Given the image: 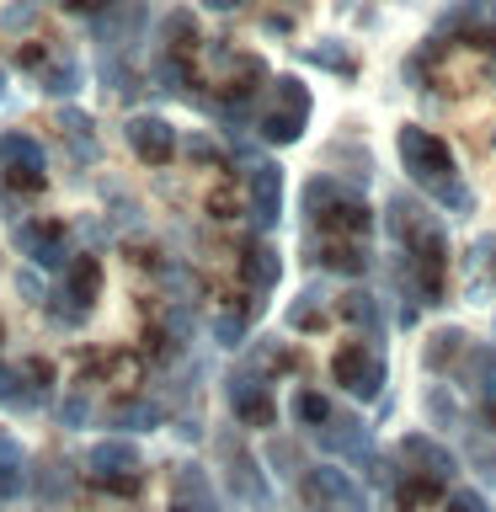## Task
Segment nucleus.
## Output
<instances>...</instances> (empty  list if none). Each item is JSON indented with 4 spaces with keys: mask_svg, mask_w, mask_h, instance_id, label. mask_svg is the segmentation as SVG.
<instances>
[{
    "mask_svg": "<svg viewBox=\"0 0 496 512\" xmlns=\"http://www.w3.org/2000/svg\"><path fill=\"white\" fill-rule=\"evenodd\" d=\"M400 144V160H406V171L416 176V182H427V187H443V182H454V150L432 134V128H416L406 123L395 134Z\"/></svg>",
    "mask_w": 496,
    "mask_h": 512,
    "instance_id": "1",
    "label": "nucleus"
},
{
    "mask_svg": "<svg viewBox=\"0 0 496 512\" xmlns=\"http://www.w3.org/2000/svg\"><path fill=\"white\" fill-rule=\"evenodd\" d=\"M16 251L27 256L32 267H48V272H64L75 262V251H70V235H64V224L54 219H27V224H16Z\"/></svg>",
    "mask_w": 496,
    "mask_h": 512,
    "instance_id": "2",
    "label": "nucleus"
},
{
    "mask_svg": "<svg viewBox=\"0 0 496 512\" xmlns=\"http://www.w3.org/2000/svg\"><path fill=\"white\" fill-rule=\"evenodd\" d=\"M0 171H6V182L11 187H43L48 182V155H43V144L22 134V128H11V134H0Z\"/></svg>",
    "mask_w": 496,
    "mask_h": 512,
    "instance_id": "3",
    "label": "nucleus"
},
{
    "mask_svg": "<svg viewBox=\"0 0 496 512\" xmlns=\"http://www.w3.org/2000/svg\"><path fill=\"white\" fill-rule=\"evenodd\" d=\"M304 118H310V91H304L294 75H283L278 80V107L262 112V139L267 144H294L304 134Z\"/></svg>",
    "mask_w": 496,
    "mask_h": 512,
    "instance_id": "4",
    "label": "nucleus"
},
{
    "mask_svg": "<svg viewBox=\"0 0 496 512\" xmlns=\"http://www.w3.org/2000/svg\"><path fill=\"white\" fill-rule=\"evenodd\" d=\"M134 470H139V448L128 438H102L86 448V475L102 480L107 491H128L134 486Z\"/></svg>",
    "mask_w": 496,
    "mask_h": 512,
    "instance_id": "5",
    "label": "nucleus"
},
{
    "mask_svg": "<svg viewBox=\"0 0 496 512\" xmlns=\"http://www.w3.org/2000/svg\"><path fill=\"white\" fill-rule=\"evenodd\" d=\"M331 374L336 384H342L347 395H379V384H384V363H379V352H368L363 342H347V347H336V358H331Z\"/></svg>",
    "mask_w": 496,
    "mask_h": 512,
    "instance_id": "6",
    "label": "nucleus"
},
{
    "mask_svg": "<svg viewBox=\"0 0 496 512\" xmlns=\"http://www.w3.org/2000/svg\"><path fill=\"white\" fill-rule=\"evenodd\" d=\"M123 139H128V150H134L139 160H150V166H166V160L176 155V128H171L166 118H155V112L128 118Z\"/></svg>",
    "mask_w": 496,
    "mask_h": 512,
    "instance_id": "7",
    "label": "nucleus"
},
{
    "mask_svg": "<svg viewBox=\"0 0 496 512\" xmlns=\"http://www.w3.org/2000/svg\"><path fill=\"white\" fill-rule=\"evenodd\" d=\"M139 27H144V0H112L102 16H91L96 43H128L139 38Z\"/></svg>",
    "mask_w": 496,
    "mask_h": 512,
    "instance_id": "8",
    "label": "nucleus"
},
{
    "mask_svg": "<svg viewBox=\"0 0 496 512\" xmlns=\"http://www.w3.org/2000/svg\"><path fill=\"white\" fill-rule=\"evenodd\" d=\"M246 192H251V219L256 224H278V214H283V176H278V166H251Z\"/></svg>",
    "mask_w": 496,
    "mask_h": 512,
    "instance_id": "9",
    "label": "nucleus"
},
{
    "mask_svg": "<svg viewBox=\"0 0 496 512\" xmlns=\"http://www.w3.org/2000/svg\"><path fill=\"white\" fill-rule=\"evenodd\" d=\"M230 411H235L246 427H267V422H272V395H267V384L251 379V374H235V379H230Z\"/></svg>",
    "mask_w": 496,
    "mask_h": 512,
    "instance_id": "10",
    "label": "nucleus"
},
{
    "mask_svg": "<svg viewBox=\"0 0 496 512\" xmlns=\"http://www.w3.org/2000/svg\"><path fill=\"white\" fill-rule=\"evenodd\" d=\"M96 288H102V262H96V256H75V262L64 267V283L54 288V294H64V299L75 304V310H86V315H91Z\"/></svg>",
    "mask_w": 496,
    "mask_h": 512,
    "instance_id": "11",
    "label": "nucleus"
},
{
    "mask_svg": "<svg viewBox=\"0 0 496 512\" xmlns=\"http://www.w3.org/2000/svg\"><path fill=\"white\" fill-rule=\"evenodd\" d=\"M27 491V454L11 432H0V502H16Z\"/></svg>",
    "mask_w": 496,
    "mask_h": 512,
    "instance_id": "12",
    "label": "nucleus"
},
{
    "mask_svg": "<svg viewBox=\"0 0 496 512\" xmlns=\"http://www.w3.org/2000/svg\"><path fill=\"white\" fill-rule=\"evenodd\" d=\"M315 219H320V230H331V235H368V224H374V214H368L363 203H347V198H331Z\"/></svg>",
    "mask_w": 496,
    "mask_h": 512,
    "instance_id": "13",
    "label": "nucleus"
},
{
    "mask_svg": "<svg viewBox=\"0 0 496 512\" xmlns=\"http://www.w3.org/2000/svg\"><path fill=\"white\" fill-rule=\"evenodd\" d=\"M171 512H214V491L198 475V464H182V475L171 486Z\"/></svg>",
    "mask_w": 496,
    "mask_h": 512,
    "instance_id": "14",
    "label": "nucleus"
},
{
    "mask_svg": "<svg viewBox=\"0 0 496 512\" xmlns=\"http://www.w3.org/2000/svg\"><path fill=\"white\" fill-rule=\"evenodd\" d=\"M416 278H422L427 299H438V294H443V240L432 235V230L416 235Z\"/></svg>",
    "mask_w": 496,
    "mask_h": 512,
    "instance_id": "15",
    "label": "nucleus"
},
{
    "mask_svg": "<svg viewBox=\"0 0 496 512\" xmlns=\"http://www.w3.org/2000/svg\"><path fill=\"white\" fill-rule=\"evenodd\" d=\"M278 272H283V262H278V251H272V246H251L246 262H240V278H246L256 294H267V288L278 283Z\"/></svg>",
    "mask_w": 496,
    "mask_h": 512,
    "instance_id": "16",
    "label": "nucleus"
},
{
    "mask_svg": "<svg viewBox=\"0 0 496 512\" xmlns=\"http://www.w3.org/2000/svg\"><path fill=\"white\" fill-rule=\"evenodd\" d=\"M38 400H43V384H27L16 368L0 363V406H11V411H38Z\"/></svg>",
    "mask_w": 496,
    "mask_h": 512,
    "instance_id": "17",
    "label": "nucleus"
},
{
    "mask_svg": "<svg viewBox=\"0 0 496 512\" xmlns=\"http://www.w3.org/2000/svg\"><path fill=\"white\" fill-rule=\"evenodd\" d=\"M406 459H416V464H422L416 475H427V480H443V475H454V459H448V454H443V448L432 443V438H422V432H416V438H406Z\"/></svg>",
    "mask_w": 496,
    "mask_h": 512,
    "instance_id": "18",
    "label": "nucleus"
},
{
    "mask_svg": "<svg viewBox=\"0 0 496 512\" xmlns=\"http://www.w3.org/2000/svg\"><path fill=\"white\" fill-rule=\"evenodd\" d=\"M38 86H43L48 96H70V91L80 86V64H75V59L48 54V59L38 64Z\"/></svg>",
    "mask_w": 496,
    "mask_h": 512,
    "instance_id": "19",
    "label": "nucleus"
},
{
    "mask_svg": "<svg viewBox=\"0 0 496 512\" xmlns=\"http://www.w3.org/2000/svg\"><path fill=\"white\" fill-rule=\"evenodd\" d=\"M304 491H310L315 502H326V507H342V502H352V486H347V475H342V470H310V480H304Z\"/></svg>",
    "mask_w": 496,
    "mask_h": 512,
    "instance_id": "20",
    "label": "nucleus"
},
{
    "mask_svg": "<svg viewBox=\"0 0 496 512\" xmlns=\"http://www.w3.org/2000/svg\"><path fill=\"white\" fill-rule=\"evenodd\" d=\"M320 262H326L331 272H363V267H368V251H363V246H347V240H336V246L320 251Z\"/></svg>",
    "mask_w": 496,
    "mask_h": 512,
    "instance_id": "21",
    "label": "nucleus"
},
{
    "mask_svg": "<svg viewBox=\"0 0 496 512\" xmlns=\"http://www.w3.org/2000/svg\"><path fill=\"white\" fill-rule=\"evenodd\" d=\"M294 416H299L304 427H320V422H331V406H326L315 390H299V395H294Z\"/></svg>",
    "mask_w": 496,
    "mask_h": 512,
    "instance_id": "22",
    "label": "nucleus"
},
{
    "mask_svg": "<svg viewBox=\"0 0 496 512\" xmlns=\"http://www.w3.org/2000/svg\"><path fill=\"white\" fill-rule=\"evenodd\" d=\"M155 422H160V406H150V400H128V406H118V427L144 432V427H155Z\"/></svg>",
    "mask_w": 496,
    "mask_h": 512,
    "instance_id": "23",
    "label": "nucleus"
},
{
    "mask_svg": "<svg viewBox=\"0 0 496 512\" xmlns=\"http://www.w3.org/2000/svg\"><path fill=\"white\" fill-rule=\"evenodd\" d=\"M214 336H219L224 347H235L240 336H246V320H240V315H219V320H214Z\"/></svg>",
    "mask_w": 496,
    "mask_h": 512,
    "instance_id": "24",
    "label": "nucleus"
},
{
    "mask_svg": "<svg viewBox=\"0 0 496 512\" xmlns=\"http://www.w3.org/2000/svg\"><path fill=\"white\" fill-rule=\"evenodd\" d=\"M64 427H80V422H86V416H91V400L86 395H70V400H64Z\"/></svg>",
    "mask_w": 496,
    "mask_h": 512,
    "instance_id": "25",
    "label": "nucleus"
},
{
    "mask_svg": "<svg viewBox=\"0 0 496 512\" xmlns=\"http://www.w3.org/2000/svg\"><path fill=\"white\" fill-rule=\"evenodd\" d=\"M443 512H486V502H480L475 491H454V496L443 502Z\"/></svg>",
    "mask_w": 496,
    "mask_h": 512,
    "instance_id": "26",
    "label": "nucleus"
},
{
    "mask_svg": "<svg viewBox=\"0 0 496 512\" xmlns=\"http://www.w3.org/2000/svg\"><path fill=\"white\" fill-rule=\"evenodd\" d=\"M310 59H315V64H326V70H352L342 48H310Z\"/></svg>",
    "mask_w": 496,
    "mask_h": 512,
    "instance_id": "27",
    "label": "nucleus"
},
{
    "mask_svg": "<svg viewBox=\"0 0 496 512\" xmlns=\"http://www.w3.org/2000/svg\"><path fill=\"white\" fill-rule=\"evenodd\" d=\"M347 315L352 320H374V299H368V294H347Z\"/></svg>",
    "mask_w": 496,
    "mask_h": 512,
    "instance_id": "28",
    "label": "nucleus"
},
{
    "mask_svg": "<svg viewBox=\"0 0 496 512\" xmlns=\"http://www.w3.org/2000/svg\"><path fill=\"white\" fill-rule=\"evenodd\" d=\"M112 6V0H64V11H75V16H102Z\"/></svg>",
    "mask_w": 496,
    "mask_h": 512,
    "instance_id": "29",
    "label": "nucleus"
},
{
    "mask_svg": "<svg viewBox=\"0 0 496 512\" xmlns=\"http://www.w3.org/2000/svg\"><path fill=\"white\" fill-rule=\"evenodd\" d=\"M187 155H198V160H214V144H208L203 134H192V139H187Z\"/></svg>",
    "mask_w": 496,
    "mask_h": 512,
    "instance_id": "30",
    "label": "nucleus"
},
{
    "mask_svg": "<svg viewBox=\"0 0 496 512\" xmlns=\"http://www.w3.org/2000/svg\"><path fill=\"white\" fill-rule=\"evenodd\" d=\"M0 96H6V70H0Z\"/></svg>",
    "mask_w": 496,
    "mask_h": 512,
    "instance_id": "31",
    "label": "nucleus"
},
{
    "mask_svg": "<svg viewBox=\"0 0 496 512\" xmlns=\"http://www.w3.org/2000/svg\"><path fill=\"white\" fill-rule=\"evenodd\" d=\"M491 427H496V400H491Z\"/></svg>",
    "mask_w": 496,
    "mask_h": 512,
    "instance_id": "32",
    "label": "nucleus"
}]
</instances>
